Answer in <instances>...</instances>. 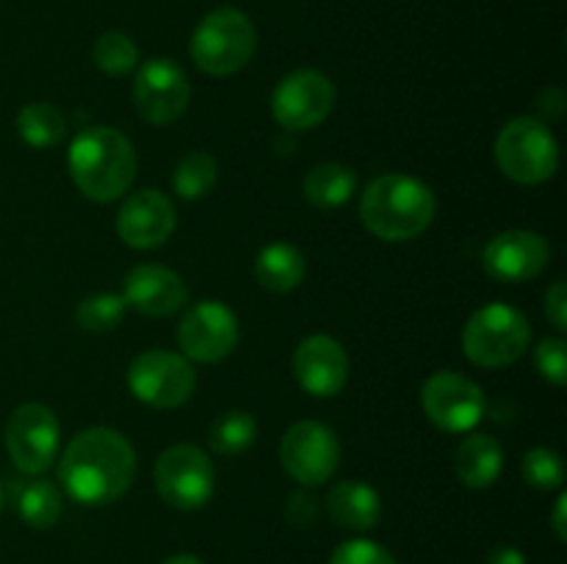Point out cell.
<instances>
[{
	"instance_id": "d590c367",
	"label": "cell",
	"mask_w": 567,
	"mask_h": 564,
	"mask_svg": "<svg viewBox=\"0 0 567 564\" xmlns=\"http://www.w3.org/2000/svg\"><path fill=\"white\" fill-rule=\"evenodd\" d=\"M565 509H567V495L563 492V495L557 498V503H554V534H557L559 542L567 540V529H565Z\"/></svg>"
},
{
	"instance_id": "7a4b0ae2",
	"label": "cell",
	"mask_w": 567,
	"mask_h": 564,
	"mask_svg": "<svg viewBox=\"0 0 567 564\" xmlns=\"http://www.w3.org/2000/svg\"><path fill=\"white\" fill-rule=\"evenodd\" d=\"M66 166L83 197L114 202L136 180V149L125 133L94 125L72 138Z\"/></svg>"
},
{
	"instance_id": "ba28073f",
	"label": "cell",
	"mask_w": 567,
	"mask_h": 564,
	"mask_svg": "<svg viewBox=\"0 0 567 564\" xmlns=\"http://www.w3.org/2000/svg\"><path fill=\"white\" fill-rule=\"evenodd\" d=\"M155 487L158 495L181 512L203 509L216 487L214 462L203 448L188 442L166 448L155 462Z\"/></svg>"
},
{
	"instance_id": "5bb4252c",
	"label": "cell",
	"mask_w": 567,
	"mask_h": 564,
	"mask_svg": "<svg viewBox=\"0 0 567 564\" xmlns=\"http://www.w3.org/2000/svg\"><path fill=\"white\" fill-rule=\"evenodd\" d=\"M177 343L194 363H219L238 346V318L225 302H197L177 326Z\"/></svg>"
},
{
	"instance_id": "52a82bcc",
	"label": "cell",
	"mask_w": 567,
	"mask_h": 564,
	"mask_svg": "<svg viewBox=\"0 0 567 564\" xmlns=\"http://www.w3.org/2000/svg\"><path fill=\"white\" fill-rule=\"evenodd\" d=\"M127 387L147 407L175 409L192 398L197 374L181 354L150 348L138 354L127 368Z\"/></svg>"
},
{
	"instance_id": "9c48e42d",
	"label": "cell",
	"mask_w": 567,
	"mask_h": 564,
	"mask_svg": "<svg viewBox=\"0 0 567 564\" xmlns=\"http://www.w3.org/2000/svg\"><path fill=\"white\" fill-rule=\"evenodd\" d=\"M280 462L293 481L302 487H319L330 481L341 464V442L330 426L319 420H299L282 437Z\"/></svg>"
},
{
	"instance_id": "d6a6232c",
	"label": "cell",
	"mask_w": 567,
	"mask_h": 564,
	"mask_svg": "<svg viewBox=\"0 0 567 564\" xmlns=\"http://www.w3.org/2000/svg\"><path fill=\"white\" fill-rule=\"evenodd\" d=\"M546 315L557 332H567V285L554 282L546 293Z\"/></svg>"
},
{
	"instance_id": "484cf974",
	"label": "cell",
	"mask_w": 567,
	"mask_h": 564,
	"mask_svg": "<svg viewBox=\"0 0 567 564\" xmlns=\"http://www.w3.org/2000/svg\"><path fill=\"white\" fill-rule=\"evenodd\" d=\"M216 180H219V164L214 160V155L188 153L177 164L172 186L181 199H203L205 194H210V188H216Z\"/></svg>"
},
{
	"instance_id": "e0dca14e",
	"label": "cell",
	"mask_w": 567,
	"mask_h": 564,
	"mask_svg": "<svg viewBox=\"0 0 567 564\" xmlns=\"http://www.w3.org/2000/svg\"><path fill=\"white\" fill-rule=\"evenodd\" d=\"M293 376L299 387L316 398H332L347 387V348L330 335H310L293 352Z\"/></svg>"
},
{
	"instance_id": "4dcf8cb0",
	"label": "cell",
	"mask_w": 567,
	"mask_h": 564,
	"mask_svg": "<svg viewBox=\"0 0 567 564\" xmlns=\"http://www.w3.org/2000/svg\"><path fill=\"white\" fill-rule=\"evenodd\" d=\"M330 564H399L391 551L371 540H349L332 551Z\"/></svg>"
},
{
	"instance_id": "ac0fdd59",
	"label": "cell",
	"mask_w": 567,
	"mask_h": 564,
	"mask_svg": "<svg viewBox=\"0 0 567 564\" xmlns=\"http://www.w3.org/2000/svg\"><path fill=\"white\" fill-rule=\"evenodd\" d=\"M186 282L181 274L158 263L133 265L122 285V299L127 307L136 313L150 315V318H164V315L177 313L186 304Z\"/></svg>"
},
{
	"instance_id": "cb8c5ba5",
	"label": "cell",
	"mask_w": 567,
	"mask_h": 564,
	"mask_svg": "<svg viewBox=\"0 0 567 564\" xmlns=\"http://www.w3.org/2000/svg\"><path fill=\"white\" fill-rule=\"evenodd\" d=\"M17 133L33 149H50L64 138L66 119L55 105L28 103L17 114Z\"/></svg>"
},
{
	"instance_id": "603a6c76",
	"label": "cell",
	"mask_w": 567,
	"mask_h": 564,
	"mask_svg": "<svg viewBox=\"0 0 567 564\" xmlns=\"http://www.w3.org/2000/svg\"><path fill=\"white\" fill-rule=\"evenodd\" d=\"M302 191L308 197L310 205L321 210H332L341 208L352 199V194L358 191V175L349 166L336 164H316L313 169L305 175L302 180Z\"/></svg>"
},
{
	"instance_id": "4316f807",
	"label": "cell",
	"mask_w": 567,
	"mask_h": 564,
	"mask_svg": "<svg viewBox=\"0 0 567 564\" xmlns=\"http://www.w3.org/2000/svg\"><path fill=\"white\" fill-rule=\"evenodd\" d=\"M92 59L100 72H105V75L111 77H122L127 75V72L136 70L138 48L127 33L105 31L100 33L97 42H94Z\"/></svg>"
},
{
	"instance_id": "6da1fadb",
	"label": "cell",
	"mask_w": 567,
	"mask_h": 564,
	"mask_svg": "<svg viewBox=\"0 0 567 564\" xmlns=\"http://www.w3.org/2000/svg\"><path fill=\"white\" fill-rule=\"evenodd\" d=\"M136 476V451L120 431L92 426L78 431L59 462V481L66 495L86 506H103L125 495Z\"/></svg>"
},
{
	"instance_id": "44dd1931",
	"label": "cell",
	"mask_w": 567,
	"mask_h": 564,
	"mask_svg": "<svg viewBox=\"0 0 567 564\" xmlns=\"http://www.w3.org/2000/svg\"><path fill=\"white\" fill-rule=\"evenodd\" d=\"M11 501H14L17 514L31 529H50L59 523L61 509H64L59 487L39 476H22V479L11 481Z\"/></svg>"
},
{
	"instance_id": "8fae6325",
	"label": "cell",
	"mask_w": 567,
	"mask_h": 564,
	"mask_svg": "<svg viewBox=\"0 0 567 564\" xmlns=\"http://www.w3.org/2000/svg\"><path fill=\"white\" fill-rule=\"evenodd\" d=\"M421 404L424 412L437 429L471 431L485 418V393L468 376L454 374V370H441L432 374L421 387Z\"/></svg>"
},
{
	"instance_id": "f1b7e54d",
	"label": "cell",
	"mask_w": 567,
	"mask_h": 564,
	"mask_svg": "<svg viewBox=\"0 0 567 564\" xmlns=\"http://www.w3.org/2000/svg\"><path fill=\"white\" fill-rule=\"evenodd\" d=\"M520 473L535 490H559L565 481V462L554 448L537 446L526 451Z\"/></svg>"
},
{
	"instance_id": "277c9868",
	"label": "cell",
	"mask_w": 567,
	"mask_h": 564,
	"mask_svg": "<svg viewBox=\"0 0 567 564\" xmlns=\"http://www.w3.org/2000/svg\"><path fill=\"white\" fill-rule=\"evenodd\" d=\"M258 44V31L244 11L214 9L199 20L192 33V59L205 75L227 77L249 64Z\"/></svg>"
},
{
	"instance_id": "836d02e7",
	"label": "cell",
	"mask_w": 567,
	"mask_h": 564,
	"mask_svg": "<svg viewBox=\"0 0 567 564\" xmlns=\"http://www.w3.org/2000/svg\"><path fill=\"white\" fill-rule=\"evenodd\" d=\"M537 111H540L546 119H563L565 114V94L563 88L548 86L537 94Z\"/></svg>"
},
{
	"instance_id": "8992f818",
	"label": "cell",
	"mask_w": 567,
	"mask_h": 564,
	"mask_svg": "<svg viewBox=\"0 0 567 564\" xmlns=\"http://www.w3.org/2000/svg\"><path fill=\"white\" fill-rule=\"evenodd\" d=\"M496 164L509 180L537 186L551 180L559 166V147L548 125L535 116H515L496 136Z\"/></svg>"
},
{
	"instance_id": "e575fe53",
	"label": "cell",
	"mask_w": 567,
	"mask_h": 564,
	"mask_svg": "<svg viewBox=\"0 0 567 564\" xmlns=\"http://www.w3.org/2000/svg\"><path fill=\"white\" fill-rule=\"evenodd\" d=\"M487 564H529V562H526V556L518 551V547L502 545V547H493V551L487 553Z\"/></svg>"
},
{
	"instance_id": "83f0119b",
	"label": "cell",
	"mask_w": 567,
	"mask_h": 564,
	"mask_svg": "<svg viewBox=\"0 0 567 564\" xmlns=\"http://www.w3.org/2000/svg\"><path fill=\"white\" fill-rule=\"evenodd\" d=\"M127 304L120 293H94L75 310V321L83 332H111L125 315Z\"/></svg>"
},
{
	"instance_id": "7c38bea8",
	"label": "cell",
	"mask_w": 567,
	"mask_h": 564,
	"mask_svg": "<svg viewBox=\"0 0 567 564\" xmlns=\"http://www.w3.org/2000/svg\"><path fill=\"white\" fill-rule=\"evenodd\" d=\"M336 86L316 70H297L277 83L271 94V116L286 130H310L330 116Z\"/></svg>"
},
{
	"instance_id": "1f68e13d",
	"label": "cell",
	"mask_w": 567,
	"mask_h": 564,
	"mask_svg": "<svg viewBox=\"0 0 567 564\" xmlns=\"http://www.w3.org/2000/svg\"><path fill=\"white\" fill-rule=\"evenodd\" d=\"M316 514H319V506H316V498L308 495V492H293L286 503V518L291 525H299V529H308L313 525Z\"/></svg>"
},
{
	"instance_id": "d6986e66",
	"label": "cell",
	"mask_w": 567,
	"mask_h": 564,
	"mask_svg": "<svg viewBox=\"0 0 567 564\" xmlns=\"http://www.w3.org/2000/svg\"><path fill=\"white\" fill-rule=\"evenodd\" d=\"M457 479L471 490H487L504 470V448L491 435H468L454 451Z\"/></svg>"
},
{
	"instance_id": "7402d4cb",
	"label": "cell",
	"mask_w": 567,
	"mask_h": 564,
	"mask_svg": "<svg viewBox=\"0 0 567 564\" xmlns=\"http://www.w3.org/2000/svg\"><path fill=\"white\" fill-rule=\"evenodd\" d=\"M255 276L271 293H288L305 280V258L297 247L275 241L255 258Z\"/></svg>"
},
{
	"instance_id": "5b68a950",
	"label": "cell",
	"mask_w": 567,
	"mask_h": 564,
	"mask_svg": "<svg viewBox=\"0 0 567 564\" xmlns=\"http://www.w3.org/2000/svg\"><path fill=\"white\" fill-rule=\"evenodd\" d=\"M532 326L520 310L507 302H491L476 310L463 330V352L480 368H504L524 357Z\"/></svg>"
},
{
	"instance_id": "9a60e30c",
	"label": "cell",
	"mask_w": 567,
	"mask_h": 564,
	"mask_svg": "<svg viewBox=\"0 0 567 564\" xmlns=\"http://www.w3.org/2000/svg\"><path fill=\"white\" fill-rule=\"evenodd\" d=\"M548 260H551V247H548L546 238L532 230L498 232L491 238L485 254H482L487 274L498 282H507V285L535 280L546 269Z\"/></svg>"
},
{
	"instance_id": "8d00e7d4",
	"label": "cell",
	"mask_w": 567,
	"mask_h": 564,
	"mask_svg": "<svg viewBox=\"0 0 567 564\" xmlns=\"http://www.w3.org/2000/svg\"><path fill=\"white\" fill-rule=\"evenodd\" d=\"M164 564H203V562H199L197 556H188V553H181V556H172V558H166Z\"/></svg>"
},
{
	"instance_id": "30bf717a",
	"label": "cell",
	"mask_w": 567,
	"mask_h": 564,
	"mask_svg": "<svg viewBox=\"0 0 567 564\" xmlns=\"http://www.w3.org/2000/svg\"><path fill=\"white\" fill-rule=\"evenodd\" d=\"M59 418L53 409L37 401L20 404L6 426V448L11 462L25 476H39L53 464L59 453Z\"/></svg>"
},
{
	"instance_id": "f546056e",
	"label": "cell",
	"mask_w": 567,
	"mask_h": 564,
	"mask_svg": "<svg viewBox=\"0 0 567 564\" xmlns=\"http://www.w3.org/2000/svg\"><path fill=\"white\" fill-rule=\"evenodd\" d=\"M535 368L551 385L563 387L567 382V343L563 337H543L535 348Z\"/></svg>"
},
{
	"instance_id": "74e56055",
	"label": "cell",
	"mask_w": 567,
	"mask_h": 564,
	"mask_svg": "<svg viewBox=\"0 0 567 564\" xmlns=\"http://www.w3.org/2000/svg\"><path fill=\"white\" fill-rule=\"evenodd\" d=\"M0 512H3V487H0Z\"/></svg>"
},
{
	"instance_id": "3957f363",
	"label": "cell",
	"mask_w": 567,
	"mask_h": 564,
	"mask_svg": "<svg viewBox=\"0 0 567 564\" xmlns=\"http://www.w3.org/2000/svg\"><path fill=\"white\" fill-rule=\"evenodd\" d=\"M360 219L380 241H410L435 219V194L419 177L382 175L363 191Z\"/></svg>"
},
{
	"instance_id": "2e32d148",
	"label": "cell",
	"mask_w": 567,
	"mask_h": 564,
	"mask_svg": "<svg viewBox=\"0 0 567 564\" xmlns=\"http://www.w3.org/2000/svg\"><path fill=\"white\" fill-rule=\"evenodd\" d=\"M177 224L172 199L158 188H142L122 202L116 216V232L133 249H155L169 241Z\"/></svg>"
},
{
	"instance_id": "ffe728a7",
	"label": "cell",
	"mask_w": 567,
	"mask_h": 564,
	"mask_svg": "<svg viewBox=\"0 0 567 564\" xmlns=\"http://www.w3.org/2000/svg\"><path fill=\"white\" fill-rule=\"evenodd\" d=\"M327 512L341 529L371 531L382 518V501L363 481H341L327 495Z\"/></svg>"
},
{
	"instance_id": "d4e9b609",
	"label": "cell",
	"mask_w": 567,
	"mask_h": 564,
	"mask_svg": "<svg viewBox=\"0 0 567 564\" xmlns=\"http://www.w3.org/2000/svg\"><path fill=\"white\" fill-rule=\"evenodd\" d=\"M255 435H258V424H255L252 415L244 412V409H230L214 420L208 442L219 457H238L252 446Z\"/></svg>"
},
{
	"instance_id": "4fadbf2b",
	"label": "cell",
	"mask_w": 567,
	"mask_h": 564,
	"mask_svg": "<svg viewBox=\"0 0 567 564\" xmlns=\"http://www.w3.org/2000/svg\"><path fill=\"white\" fill-rule=\"evenodd\" d=\"M138 116L150 125H172L186 114L192 103V83L186 72L169 59H150L138 66L133 83Z\"/></svg>"
}]
</instances>
